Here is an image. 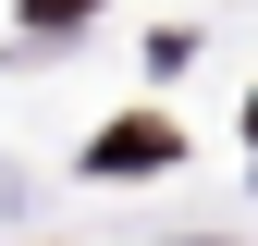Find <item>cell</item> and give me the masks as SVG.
Instances as JSON below:
<instances>
[{
	"mask_svg": "<svg viewBox=\"0 0 258 246\" xmlns=\"http://www.w3.org/2000/svg\"><path fill=\"white\" fill-rule=\"evenodd\" d=\"M160 160H184V136L160 111H123L111 136H86V172H160Z\"/></svg>",
	"mask_w": 258,
	"mask_h": 246,
	"instance_id": "obj_1",
	"label": "cell"
},
{
	"mask_svg": "<svg viewBox=\"0 0 258 246\" xmlns=\"http://www.w3.org/2000/svg\"><path fill=\"white\" fill-rule=\"evenodd\" d=\"M25 25H37V37H61V25H86V0H25Z\"/></svg>",
	"mask_w": 258,
	"mask_h": 246,
	"instance_id": "obj_2",
	"label": "cell"
}]
</instances>
